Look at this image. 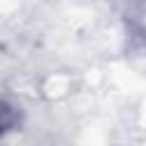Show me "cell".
Instances as JSON below:
<instances>
[{"label": "cell", "mask_w": 146, "mask_h": 146, "mask_svg": "<svg viewBox=\"0 0 146 146\" xmlns=\"http://www.w3.org/2000/svg\"><path fill=\"white\" fill-rule=\"evenodd\" d=\"M16 121H18V112H16V107L0 98V137L7 135V132L16 125Z\"/></svg>", "instance_id": "cell-1"}]
</instances>
